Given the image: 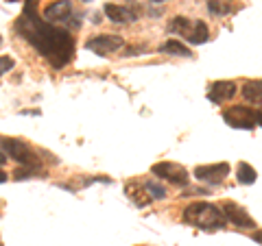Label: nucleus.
Here are the masks:
<instances>
[{
  "label": "nucleus",
  "instance_id": "1",
  "mask_svg": "<svg viewBox=\"0 0 262 246\" xmlns=\"http://www.w3.org/2000/svg\"><path fill=\"white\" fill-rule=\"evenodd\" d=\"M37 0H24V13L15 22V31L20 33L35 51L46 57V61L55 70L66 68L75 57V39L66 29L46 22L37 11Z\"/></svg>",
  "mask_w": 262,
  "mask_h": 246
},
{
  "label": "nucleus",
  "instance_id": "2",
  "mask_svg": "<svg viewBox=\"0 0 262 246\" xmlns=\"http://www.w3.org/2000/svg\"><path fill=\"white\" fill-rule=\"evenodd\" d=\"M184 223L192 225L203 231H216V229H225L227 218L223 209L210 203H192L184 209Z\"/></svg>",
  "mask_w": 262,
  "mask_h": 246
},
{
  "label": "nucleus",
  "instance_id": "3",
  "mask_svg": "<svg viewBox=\"0 0 262 246\" xmlns=\"http://www.w3.org/2000/svg\"><path fill=\"white\" fill-rule=\"evenodd\" d=\"M0 146H3V151L7 157H11L15 161L24 163V166H31V168H37L39 159L35 157V153H33L27 144L22 142V139H13V137H5L0 139Z\"/></svg>",
  "mask_w": 262,
  "mask_h": 246
},
{
  "label": "nucleus",
  "instance_id": "4",
  "mask_svg": "<svg viewBox=\"0 0 262 246\" xmlns=\"http://www.w3.org/2000/svg\"><path fill=\"white\" fill-rule=\"evenodd\" d=\"M151 172L155 177L160 179H166L168 183L173 185H188V172L184 166H179V163H173V161H160L155 163V166L151 168Z\"/></svg>",
  "mask_w": 262,
  "mask_h": 246
},
{
  "label": "nucleus",
  "instance_id": "5",
  "mask_svg": "<svg viewBox=\"0 0 262 246\" xmlns=\"http://www.w3.org/2000/svg\"><path fill=\"white\" fill-rule=\"evenodd\" d=\"M223 120L234 129H253L256 127V111L245 107V105H236L232 109L223 111Z\"/></svg>",
  "mask_w": 262,
  "mask_h": 246
},
{
  "label": "nucleus",
  "instance_id": "6",
  "mask_svg": "<svg viewBox=\"0 0 262 246\" xmlns=\"http://www.w3.org/2000/svg\"><path fill=\"white\" fill-rule=\"evenodd\" d=\"M122 37L120 35H96L92 39H88L85 42V48L88 51H92L96 55H101V57H107L112 53H118L120 48H122Z\"/></svg>",
  "mask_w": 262,
  "mask_h": 246
},
{
  "label": "nucleus",
  "instance_id": "7",
  "mask_svg": "<svg viewBox=\"0 0 262 246\" xmlns=\"http://www.w3.org/2000/svg\"><path fill=\"white\" fill-rule=\"evenodd\" d=\"M229 175V163H208V166H196L194 170V177L203 183H210V185H216V183H223L225 177Z\"/></svg>",
  "mask_w": 262,
  "mask_h": 246
},
{
  "label": "nucleus",
  "instance_id": "8",
  "mask_svg": "<svg viewBox=\"0 0 262 246\" xmlns=\"http://www.w3.org/2000/svg\"><path fill=\"white\" fill-rule=\"evenodd\" d=\"M223 214H225V218L229 220V223L241 227V229H253L256 227L253 218L247 214V209H243L241 205H236V203H229V201L223 203Z\"/></svg>",
  "mask_w": 262,
  "mask_h": 246
},
{
  "label": "nucleus",
  "instance_id": "9",
  "mask_svg": "<svg viewBox=\"0 0 262 246\" xmlns=\"http://www.w3.org/2000/svg\"><path fill=\"white\" fill-rule=\"evenodd\" d=\"M72 18V5L70 0H55L44 9V20L57 24V22H68Z\"/></svg>",
  "mask_w": 262,
  "mask_h": 246
},
{
  "label": "nucleus",
  "instance_id": "10",
  "mask_svg": "<svg viewBox=\"0 0 262 246\" xmlns=\"http://www.w3.org/2000/svg\"><path fill=\"white\" fill-rule=\"evenodd\" d=\"M236 96V85L232 81H216V83L210 85V92L208 98L212 103H227Z\"/></svg>",
  "mask_w": 262,
  "mask_h": 246
},
{
  "label": "nucleus",
  "instance_id": "11",
  "mask_svg": "<svg viewBox=\"0 0 262 246\" xmlns=\"http://www.w3.org/2000/svg\"><path fill=\"white\" fill-rule=\"evenodd\" d=\"M184 37H186L190 44H206L208 39H210L208 24H206V22H201V20H192L190 29L184 33Z\"/></svg>",
  "mask_w": 262,
  "mask_h": 246
},
{
  "label": "nucleus",
  "instance_id": "12",
  "mask_svg": "<svg viewBox=\"0 0 262 246\" xmlns=\"http://www.w3.org/2000/svg\"><path fill=\"white\" fill-rule=\"evenodd\" d=\"M105 15L112 20V22H116V24H125V22H134L136 20V13L127 9V7H120V5H105Z\"/></svg>",
  "mask_w": 262,
  "mask_h": 246
},
{
  "label": "nucleus",
  "instance_id": "13",
  "mask_svg": "<svg viewBox=\"0 0 262 246\" xmlns=\"http://www.w3.org/2000/svg\"><path fill=\"white\" fill-rule=\"evenodd\" d=\"M243 96L247 103L260 105L262 103V81H247L243 85Z\"/></svg>",
  "mask_w": 262,
  "mask_h": 246
},
{
  "label": "nucleus",
  "instance_id": "14",
  "mask_svg": "<svg viewBox=\"0 0 262 246\" xmlns=\"http://www.w3.org/2000/svg\"><path fill=\"white\" fill-rule=\"evenodd\" d=\"M160 53L173 55V57H192L190 48L184 46L182 42H177V39H168V42H164V44L160 46Z\"/></svg>",
  "mask_w": 262,
  "mask_h": 246
},
{
  "label": "nucleus",
  "instance_id": "15",
  "mask_svg": "<svg viewBox=\"0 0 262 246\" xmlns=\"http://www.w3.org/2000/svg\"><path fill=\"white\" fill-rule=\"evenodd\" d=\"M256 170H253V166H249V163H238V168H236V179H238V183L243 185H251L253 181H256Z\"/></svg>",
  "mask_w": 262,
  "mask_h": 246
},
{
  "label": "nucleus",
  "instance_id": "16",
  "mask_svg": "<svg viewBox=\"0 0 262 246\" xmlns=\"http://www.w3.org/2000/svg\"><path fill=\"white\" fill-rule=\"evenodd\" d=\"M190 24L192 20L190 18H184V15H177V18H173L168 22V31L170 33H179V35H184V33L190 29Z\"/></svg>",
  "mask_w": 262,
  "mask_h": 246
},
{
  "label": "nucleus",
  "instance_id": "17",
  "mask_svg": "<svg viewBox=\"0 0 262 246\" xmlns=\"http://www.w3.org/2000/svg\"><path fill=\"white\" fill-rule=\"evenodd\" d=\"M127 194H129L134 201H136V205H140V207L151 201V196H149V192H146L144 187H142V190H138L136 185H127Z\"/></svg>",
  "mask_w": 262,
  "mask_h": 246
},
{
  "label": "nucleus",
  "instance_id": "18",
  "mask_svg": "<svg viewBox=\"0 0 262 246\" xmlns=\"http://www.w3.org/2000/svg\"><path fill=\"white\" fill-rule=\"evenodd\" d=\"M208 9H210V13H214V15H225V13L232 11V7L225 5L223 0H208Z\"/></svg>",
  "mask_w": 262,
  "mask_h": 246
},
{
  "label": "nucleus",
  "instance_id": "19",
  "mask_svg": "<svg viewBox=\"0 0 262 246\" xmlns=\"http://www.w3.org/2000/svg\"><path fill=\"white\" fill-rule=\"evenodd\" d=\"M144 190L149 192V196H151V199H155V201H164V199H166V190H164L162 185L153 183V181L146 183V185H144Z\"/></svg>",
  "mask_w": 262,
  "mask_h": 246
},
{
  "label": "nucleus",
  "instance_id": "20",
  "mask_svg": "<svg viewBox=\"0 0 262 246\" xmlns=\"http://www.w3.org/2000/svg\"><path fill=\"white\" fill-rule=\"evenodd\" d=\"M13 59H11V57H0V77H5L7 75V72H9V70H13Z\"/></svg>",
  "mask_w": 262,
  "mask_h": 246
},
{
  "label": "nucleus",
  "instance_id": "21",
  "mask_svg": "<svg viewBox=\"0 0 262 246\" xmlns=\"http://www.w3.org/2000/svg\"><path fill=\"white\" fill-rule=\"evenodd\" d=\"M13 175H15V179H18V181H22V179H31L33 177V170H15L13 172Z\"/></svg>",
  "mask_w": 262,
  "mask_h": 246
},
{
  "label": "nucleus",
  "instance_id": "22",
  "mask_svg": "<svg viewBox=\"0 0 262 246\" xmlns=\"http://www.w3.org/2000/svg\"><path fill=\"white\" fill-rule=\"evenodd\" d=\"M142 51H146V46H129L125 55H127V57H129V55L136 57V55H142Z\"/></svg>",
  "mask_w": 262,
  "mask_h": 246
},
{
  "label": "nucleus",
  "instance_id": "23",
  "mask_svg": "<svg viewBox=\"0 0 262 246\" xmlns=\"http://www.w3.org/2000/svg\"><path fill=\"white\" fill-rule=\"evenodd\" d=\"M256 125H260V127H262V109H260V111H256Z\"/></svg>",
  "mask_w": 262,
  "mask_h": 246
},
{
  "label": "nucleus",
  "instance_id": "24",
  "mask_svg": "<svg viewBox=\"0 0 262 246\" xmlns=\"http://www.w3.org/2000/svg\"><path fill=\"white\" fill-rule=\"evenodd\" d=\"M253 240H256V242H260V244H262V231H258V233H253Z\"/></svg>",
  "mask_w": 262,
  "mask_h": 246
},
{
  "label": "nucleus",
  "instance_id": "25",
  "mask_svg": "<svg viewBox=\"0 0 262 246\" xmlns=\"http://www.w3.org/2000/svg\"><path fill=\"white\" fill-rule=\"evenodd\" d=\"M5 163H7V155L0 153V166H5Z\"/></svg>",
  "mask_w": 262,
  "mask_h": 246
},
{
  "label": "nucleus",
  "instance_id": "26",
  "mask_svg": "<svg viewBox=\"0 0 262 246\" xmlns=\"http://www.w3.org/2000/svg\"><path fill=\"white\" fill-rule=\"evenodd\" d=\"M5 181H7V175H5L3 170H0V183H5Z\"/></svg>",
  "mask_w": 262,
  "mask_h": 246
},
{
  "label": "nucleus",
  "instance_id": "27",
  "mask_svg": "<svg viewBox=\"0 0 262 246\" xmlns=\"http://www.w3.org/2000/svg\"><path fill=\"white\" fill-rule=\"evenodd\" d=\"M151 3H164V0H151Z\"/></svg>",
  "mask_w": 262,
  "mask_h": 246
},
{
  "label": "nucleus",
  "instance_id": "28",
  "mask_svg": "<svg viewBox=\"0 0 262 246\" xmlns=\"http://www.w3.org/2000/svg\"><path fill=\"white\" fill-rule=\"evenodd\" d=\"M0 46H3V35H0Z\"/></svg>",
  "mask_w": 262,
  "mask_h": 246
},
{
  "label": "nucleus",
  "instance_id": "29",
  "mask_svg": "<svg viewBox=\"0 0 262 246\" xmlns=\"http://www.w3.org/2000/svg\"><path fill=\"white\" fill-rule=\"evenodd\" d=\"M85 3H88V0H85Z\"/></svg>",
  "mask_w": 262,
  "mask_h": 246
}]
</instances>
